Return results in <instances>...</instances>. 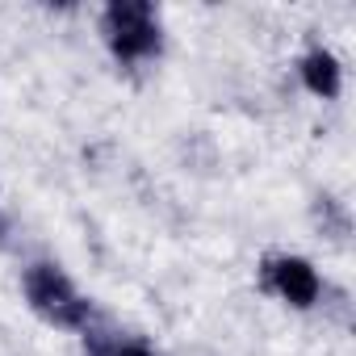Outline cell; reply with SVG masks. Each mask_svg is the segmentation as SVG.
Here are the masks:
<instances>
[{"label":"cell","mask_w":356,"mask_h":356,"mask_svg":"<svg viewBox=\"0 0 356 356\" xmlns=\"http://www.w3.org/2000/svg\"><path fill=\"white\" fill-rule=\"evenodd\" d=\"M97 34H101L105 55L122 72H147L168 51L163 13L151 0H109L97 13Z\"/></svg>","instance_id":"6da1fadb"},{"label":"cell","mask_w":356,"mask_h":356,"mask_svg":"<svg viewBox=\"0 0 356 356\" xmlns=\"http://www.w3.org/2000/svg\"><path fill=\"white\" fill-rule=\"evenodd\" d=\"M22 298L30 306V314L55 331H72V335H84L92 323H101V310L97 302L76 285V277L51 260V256H34L26 268H22Z\"/></svg>","instance_id":"7a4b0ae2"},{"label":"cell","mask_w":356,"mask_h":356,"mask_svg":"<svg viewBox=\"0 0 356 356\" xmlns=\"http://www.w3.org/2000/svg\"><path fill=\"white\" fill-rule=\"evenodd\" d=\"M256 281L268 298H277L289 310H314L327 293V281L314 268V260H306L298 252H268L256 268Z\"/></svg>","instance_id":"3957f363"},{"label":"cell","mask_w":356,"mask_h":356,"mask_svg":"<svg viewBox=\"0 0 356 356\" xmlns=\"http://www.w3.org/2000/svg\"><path fill=\"white\" fill-rule=\"evenodd\" d=\"M298 80H302V88H306L310 97L335 101V97L343 92V63H339V55H335L331 47L310 42V47L298 55Z\"/></svg>","instance_id":"277c9868"},{"label":"cell","mask_w":356,"mask_h":356,"mask_svg":"<svg viewBox=\"0 0 356 356\" xmlns=\"http://www.w3.org/2000/svg\"><path fill=\"white\" fill-rule=\"evenodd\" d=\"M84 356H159L155 343L138 331H126V327H113V323H92L84 335Z\"/></svg>","instance_id":"5b68a950"},{"label":"cell","mask_w":356,"mask_h":356,"mask_svg":"<svg viewBox=\"0 0 356 356\" xmlns=\"http://www.w3.org/2000/svg\"><path fill=\"white\" fill-rule=\"evenodd\" d=\"M9 239V214H5V197H0V243Z\"/></svg>","instance_id":"8992f818"}]
</instances>
